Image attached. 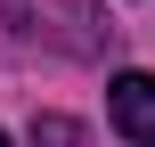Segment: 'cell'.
<instances>
[{
	"label": "cell",
	"instance_id": "obj_1",
	"mask_svg": "<svg viewBox=\"0 0 155 147\" xmlns=\"http://www.w3.org/2000/svg\"><path fill=\"white\" fill-rule=\"evenodd\" d=\"M106 106H114V131L131 147H155V74H114Z\"/></svg>",
	"mask_w": 155,
	"mask_h": 147
},
{
	"label": "cell",
	"instance_id": "obj_2",
	"mask_svg": "<svg viewBox=\"0 0 155 147\" xmlns=\"http://www.w3.org/2000/svg\"><path fill=\"white\" fill-rule=\"evenodd\" d=\"M33 147H82V123L74 115H33Z\"/></svg>",
	"mask_w": 155,
	"mask_h": 147
},
{
	"label": "cell",
	"instance_id": "obj_3",
	"mask_svg": "<svg viewBox=\"0 0 155 147\" xmlns=\"http://www.w3.org/2000/svg\"><path fill=\"white\" fill-rule=\"evenodd\" d=\"M0 147H8V131H0Z\"/></svg>",
	"mask_w": 155,
	"mask_h": 147
}]
</instances>
